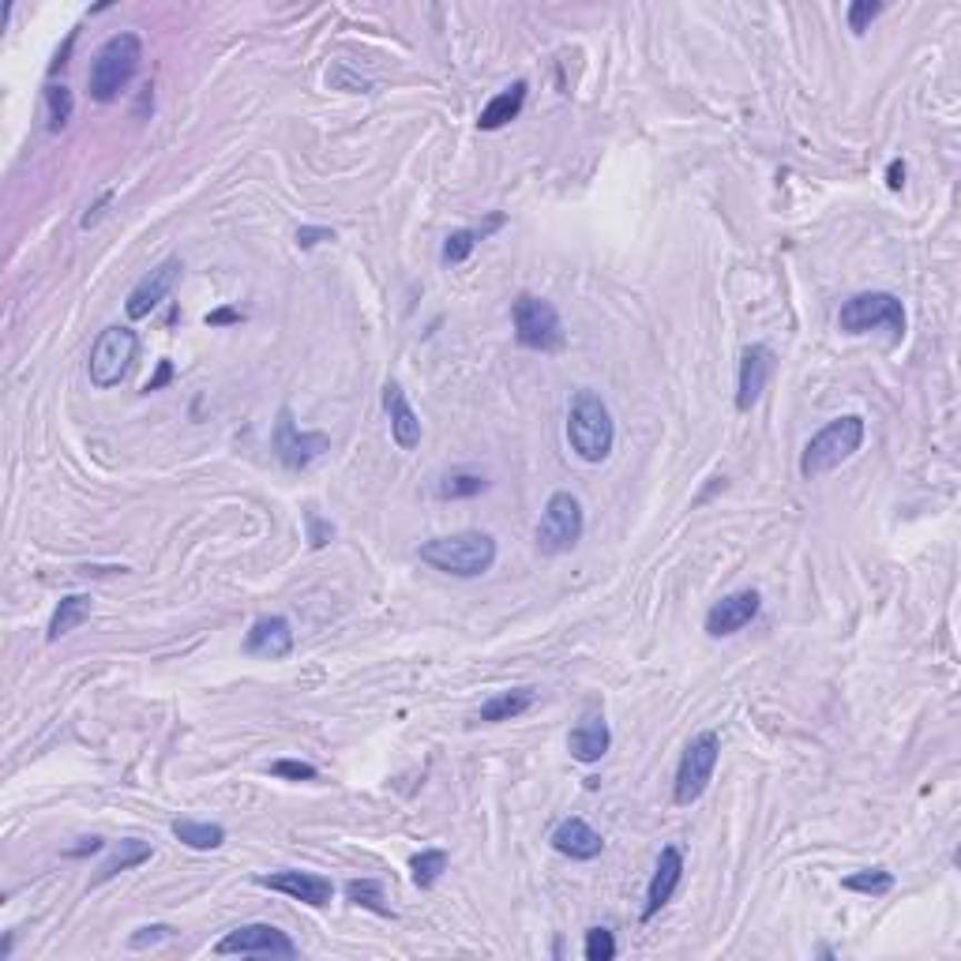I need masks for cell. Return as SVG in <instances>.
I'll use <instances>...</instances> for the list:
<instances>
[{
    "label": "cell",
    "mask_w": 961,
    "mask_h": 961,
    "mask_svg": "<svg viewBox=\"0 0 961 961\" xmlns=\"http://www.w3.org/2000/svg\"><path fill=\"white\" fill-rule=\"evenodd\" d=\"M568 443L582 462H605L617 443L609 402L593 388H579L568 406Z\"/></svg>",
    "instance_id": "cell-1"
},
{
    "label": "cell",
    "mask_w": 961,
    "mask_h": 961,
    "mask_svg": "<svg viewBox=\"0 0 961 961\" xmlns=\"http://www.w3.org/2000/svg\"><path fill=\"white\" fill-rule=\"evenodd\" d=\"M421 563L454 574V579H478V574L492 571L497 563V538L484 530H459L448 538H432L418 549Z\"/></svg>",
    "instance_id": "cell-2"
},
{
    "label": "cell",
    "mask_w": 961,
    "mask_h": 961,
    "mask_svg": "<svg viewBox=\"0 0 961 961\" xmlns=\"http://www.w3.org/2000/svg\"><path fill=\"white\" fill-rule=\"evenodd\" d=\"M143 64V38L136 31H121L109 34L102 46H98L91 72H87V91H91L94 102H113L117 94L124 91L128 83L136 79Z\"/></svg>",
    "instance_id": "cell-3"
},
{
    "label": "cell",
    "mask_w": 961,
    "mask_h": 961,
    "mask_svg": "<svg viewBox=\"0 0 961 961\" xmlns=\"http://www.w3.org/2000/svg\"><path fill=\"white\" fill-rule=\"evenodd\" d=\"M864 418L860 413H845V418H834L827 429H819L800 451V478L815 481L822 473L838 470L841 462H849L864 443Z\"/></svg>",
    "instance_id": "cell-4"
},
{
    "label": "cell",
    "mask_w": 961,
    "mask_h": 961,
    "mask_svg": "<svg viewBox=\"0 0 961 961\" xmlns=\"http://www.w3.org/2000/svg\"><path fill=\"white\" fill-rule=\"evenodd\" d=\"M511 323H514V342L522 350L533 353H560L568 346V334H563V320L557 312V304L544 301L538 293H519L511 304Z\"/></svg>",
    "instance_id": "cell-5"
},
{
    "label": "cell",
    "mask_w": 961,
    "mask_h": 961,
    "mask_svg": "<svg viewBox=\"0 0 961 961\" xmlns=\"http://www.w3.org/2000/svg\"><path fill=\"white\" fill-rule=\"evenodd\" d=\"M721 759V737L713 729H702L688 740L677 767V781H672V804L677 808H691L707 797L713 770H718Z\"/></svg>",
    "instance_id": "cell-6"
},
{
    "label": "cell",
    "mask_w": 961,
    "mask_h": 961,
    "mask_svg": "<svg viewBox=\"0 0 961 961\" xmlns=\"http://www.w3.org/2000/svg\"><path fill=\"white\" fill-rule=\"evenodd\" d=\"M838 327L845 334H864V331H875V327H887L894 334V342L905 339V304L901 297L887 293V290H868V293H857L841 304L838 312Z\"/></svg>",
    "instance_id": "cell-7"
},
{
    "label": "cell",
    "mask_w": 961,
    "mask_h": 961,
    "mask_svg": "<svg viewBox=\"0 0 961 961\" xmlns=\"http://www.w3.org/2000/svg\"><path fill=\"white\" fill-rule=\"evenodd\" d=\"M587 533V514H582L579 497L571 492H552L549 503H544V514L533 530V544H538L541 557H563L571 552L574 544L582 541Z\"/></svg>",
    "instance_id": "cell-8"
},
{
    "label": "cell",
    "mask_w": 961,
    "mask_h": 961,
    "mask_svg": "<svg viewBox=\"0 0 961 961\" xmlns=\"http://www.w3.org/2000/svg\"><path fill=\"white\" fill-rule=\"evenodd\" d=\"M136 353H140V334L132 327H106L91 346V357H87V376H91L98 391L117 388L132 372Z\"/></svg>",
    "instance_id": "cell-9"
},
{
    "label": "cell",
    "mask_w": 961,
    "mask_h": 961,
    "mask_svg": "<svg viewBox=\"0 0 961 961\" xmlns=\"http://www.w3.org/2000/svg\"><path fill=\"white\" fill-rule=\"evenodd\" d=\"M214 954L230 958V954H241V958H297L301 950L282 928L274 924H241L233 928L230 935H222L214 943Z\"/></svg>",
    "instance_id": "cell-10"
},
{
    "label": "cell",
    "mask_w": 961,
    "mask_h": 961,
    "mask_svg": "<svg viewBox=\"0 0 961 961\" xmlns=\"http://www.w3.org/2000/svg\"><path fill=\"white\" fill-rule=\"evenodd\" d=\"M323 451H331V436L327 432H301V424L293 421V410L282 406L279 424H274V454L286 470H309Z\"/></svg>",
    "instance_id": "cell-11"
},
{
    "label": "cell",
    "mask_w": 961,
    "mask_h": 961,
    "mask_svg": "<svg viewBox=\"0 0 961 961\" xmlns=\"http://www.w3.org/2000/svg\"><path fill=\"white\" fill-rule=\"evenodd\" d=\"M774 364H778V357L770 346H762V342L744 346V353H740V372H737V410L740 413H751L759 406L770 376H774Z\"/></svg>",
    "instance_id": "cell-12"
},
{
    "label": "cell",
    "mask_w": 961,
    "mask_h": 961,
    "mask_svg": "<svg viewBox=\"0 0 961 961\" xmlns=\"http://www.w3.org/2000/svg\"><path fill=\"white\" fill-rule=\"evenodd\" d=\"M762 609V598L759 590H737V593H725L721 601H713L702 628H707L710 639H729L737 631H744L751 620L759 617Z\"/></svg>",
    "instance_id": "cell-13"
},
{
    "label": "cell",
    "mask_w": 961,
    "mask_h": 961,
    "mask_svg": "<svg viewBox=\"0 0 961 961\" xmlns=\"http://www.w3.org/2000/svg\"><path fill=\"white\" fill-rule=\"evenodd\" d=\"M181 271H184V263L177 260V256H170V260L158 263L151 274H143V279L136 282V290L128 293V301H124L128 320H143V316H151L158 304L170 297L177 279H181Z\"/></svg>",
    "instance_id": "cell-14"
},
{
    "label": "cell",
    "mask_w": 961,
    "mask_h": 961,
    "mask_svg": "<svg viewBox=\"0 0 961 961\" xmlns=\"http://www.w3.org/2000/svg\"><path fill=\"white\" fill-rule=\"evenodd\" d=\"M256 883L267 890H279V894L304 901L312 909L331 905L334 898V883L327 875H316V871H271V875H256Z\"/></svg>",
    "instance_id": "cell-15"
},
{
    "label": "cell",
    "mask_w": 961,
    "mask_h": 961,
    "mask_svg": "<svg viewBox=\"0 0 961 961\" xmlns=\"http://www.w3.org/2000/svg\"><path fill=\"white\" fill-rule=\"evenodd\" d=\"M612 748V729L605 721V713L590 710L582 713V721L568 732V751L574 762H582V767H593V762H601L609 755Z\"/></svg>",
    "instance_id": "cell-16"
},
{
    "label": "cell",
    "mask_w": 961,
    "mask_h": 961,
    "mask_svg": "<svg viewBox=\"0 0 961 961\" xmlns=\"http://www.w3.org/2000/svg\"><path fill=\"white\" fill-rule=\"evenodd\" d=\"M683 879V853L680 845H665L658 857V864H653V875H650V887H647V909H642V920H653L661 913V909L669 905L672 894H677Z\"/></svg>",
    "instance_id": "cell-17"
},
{
    "label": "cell",
    "mask_w": 961,
    "mask_h": 961,
    "mask_svg": "<svg viewBox=\"0 0 961 961\" xmlns=\"http://www.w3.org/2000/svg\"><path fill=\"white\" fill-rule=\"evenodd\" d=\"M244 653L252 658H271L282 661L293 653V623L286 617H260L244 635Z\"/></svg>",
    "instance_id": "cell-18"
},
{
    "label": "cell",
    "mask_w": 961,
    "mask_h": 961,
    "mask_svg": "<svg viewBox=\"0 0 961 961\" xmlns=\"http://www.w3.org/2000/svg\"><path fill=\"white\" fill-rule=\"evenodd\" d=\"M383 410H388L391 440L399 443V451L421 448V418L413 413V406H410V399H406V391H402L399 380L383 383Z\"/></svg>",
    "instance_id": "cell-19"
},
{
    "label": "cell",
    "mask_w": 961,
    "mask_h": 961,
    "mask_svg": "<svg viewBox=\"0 0 961 961\" xmlns=\"http://www.w3.org/2000/svg\"><path fill=\"white\" fill-rule=\"evenodd\" d=\"M552 849L571 860H598L605 853V838H601L587 819L571 815L552 830Z\"/></svg>",
    "instance_id": "cell-20"
},
{
    "label": "cell",
    "mask_w": 961,
    "mask_h": 961,
    "mask_svg": "<svg viewBox=\"0 0 961 961\" xmlns=\"http://www.w3.org/2000/svg\"><path fill=\"white\" fill-rule=\"evenodd\" d=\"M527 91H530L527 79H514L511 87H503V91L478 113V128H481V132H500L503 124H511L514 117L522 113V106H527Z\"/></svg>",
    "instance_id": "cell-21"
},
{
    "label": "cell",
    "mask_w": 961,
    "mask_h": 961,
    "mask_svg": "<svg viewBox=\"0 0 961 961\" xmlns=\"http://www.w3.org/2000/svg\"><path fill=\"white\" fill-rule=\"evenodd\" d=\"M533 702H538V688H511V691H497L492 699L481 702L478 721L484 725H500V721H514L522 718Z\"/></svg>",
    "instance_id": "cell-22"
},
{
    "label": "cell",
    "mask_w": 961,
    "mask_h": 961,
    "mask_svg": "<svg viewBox=\"0 0 961 961\" xmlns=\"http://www.w3.org/2000/svg\"><path fill=\"white\" fill-rule=\"evenodd\" d=\"M503 226V214H489V222H481V226H466V230H454V233H448V241H443V252H440V260L448 263V267H454V263H466L470 260V252L478 249V244L484 241V237L489 233H497Z\"/></svg>",
    "instance_id": "cell-23"
},
{
    "label": "cell",
    "mask_w": 961,
    "mask_h": 961,
    "mask_svg": "<svg viewBox=\"0 0 961 961\" xmlns=\"http://www.w3.org/2000/svg\"><path fill=\"white\" fill-rule=\"evenodd\" d=\"M91 612H94V605L87 593H68V598L57 601L53 620H49V628H46V642H61L68 631H76L79 623L91 620Z\"/></svg>",
    "instance_id": "cell-24"
},
{
    "label": "cell",
    "mask_w": 961,
    "mask_h": 961,
    "mask_svg": "<svg viewBox=\"0 0 961 961\" xmlns=\"http://www.w3.org/2000/svg\"><path fill=\"white\" fill-rule=\"evenodd\" d=\"M151 857H154L151 841H140V838H128V841H121V849H117V853L109 857L102 868H98L94 887L109 883V879L121 875V871H128V868H140V864H147V860H151Z\"/></svg>",
    "instance_id": "cell-25"
},
{
    "label": "cell",
    "mask_w": 961,
    "mask_h": 961,
    "mask_svg": "<svg viewBox=\"0 0 961 961\" xmlns=\"http://www.w3.org/2000/svg\"><path fill=\"white\" fill-rule=\"evenodd\" d=\"M173 838L188 849H200V853H211L226 841V830L218 822H196V819H177L173 822Z\"/></svg>",
    "instance_id": "cell-26"
},
{
    "label": "cell",
    "mask_w": 961,
    "mask_h": 961,
    "mask_svg": "<svg viewBox=\"0 0 961 961\" xmlns=\"http://www.w3.org/2000/svg\"><path fill=\"white\" fill-rule=\"evenodd\" d=\"M346 901L357 909H369L376 917L394 920V909L388 905V894H383L380 879H350V883H346Z\"/></svg>",
    "instance_id": "cell-27"
},
{
    "label": "cell",
    "mask_w": 961,
    "mask_h": 961,
    "mask_svg": "<svg viewBox=\"0 0 961 961\" xmlns=\"http://www.w3.org/2000/svg\"><path fill=\"white\" fill-rule=\"evenodd\" d=\"M484 489H489L484 473H473V470H454L436 481V497L440 500H473V497H481Z\"/></svg>",
    "instance_id": "cell-28"
},
{
    "label": "cell",
    "mask_w": 961,
    "mask_h": 961,
    "mask_svg": "<svg viewBox=\"0 0 961 961\" xmlns=\"http://www.w3.org/2000/svg\"><path fill=\"white\" fill-rule=\"evenodd\" d=\"M451 857L443 853V849H421V853L410 857V875H413V887L421 890H432L436 883H440V875L448 871Z\"/></svg>",
    "instance_id": "cell-29"
},
{
    "label": "cell",
    "mask_w": 961,
    "mask_h": 961,
    "mask_svg": "<svg viewBox=\"0 0 961 961\" xmlns=\"http://www.w3.org/2000/svg\"><path fill=\"white\" fill-rule=\"evenodd\" d=\"M72 113H76L72 91H68L64 83H49L46 87V121H49L46 128H49V136L64 132L68 121H72Z\"/></svg>",
    "instance_id": "cell-30"
},
{
    "label": "cell",
    "mask_w": 961,
    "mask_h": 961,
    "mask_svg": "<svg viewBox=\"0 0 961 961\" xmlns=\"http://www.w3.org/2000/svg\"><path fill=\"white\" fill-rule=\"evenodd\" d=\"M841 887L853 890V894L879 898V894H890V890H894V875H890L887 868H864V871H853V875L841 879Z\"/></svg>",
    "instance_id": "cell-31"
},
{
    "label": "cell",
    "mask_w": 961,
    "mask_h": 961,
    "mask_svg": "<svg viewBox=\"0 0 961 961\" xmlns=\"http://www.w3.org/2000/svg\"><path fill=\"white\" fill-rule=\"evenodd\" d=\"M582 954H587V961H612L617 958V935L609 928H590Z\"/></svg>",
    "instance_id": "cell-32"
},
{
    "label": "cell",
    "mask_w": 961,
    "mask_h": 961,
    "mask_svg": "<svg viewBox=\"0 0 961 961\" xmlns=\"http://www.w3.org/2000/svg\"><path fill=\"white\" fill-rule=\"evenodd\" d=\"M887 12V4L883 0H853V4H849V31L853 34H864L871 23H875L879 16Z\"/></svg>",
    "instance_id": "cell-33"
},
{
    "label": "cell",
    "mask_w": 961,
    "mask_h": 961,
    "mask_svg": "<svg viewBox=\"0 0 961 961\" xmlns=\"http://www.w3.org/2000/svg\"><path fill=\"white\" fill-rule=\"evenodd\" d=\"M267 770H271V778H282V781H316L320 778V770H316L312 762H301V759H279Z\"/></svg>",
    "instance_id": "cell-34"
},
{
    "label": "cell",
    "mask_w": 961,
    "mask_h": 961,
    "mask_svg": "<svg viewBox=\"0 0 961 961\" xmlns=\"http://www.w3.org/2000/svg\"><path fill=\"white\" fill-rule=\"evenodd\" d=\"M170 935H173V928H170V924H151V928H140V931H136V935L128 939V947H132V950H143V947L162 943V939H170Z\"/></svg>",
    "instance_id": "cell-35"
},
{
    "label": "cell",
    "mask_w": 961,
    "mask_h": 961,
    "mask_svg": "<svg viewBox=\"0 0 961 961\" xmlns=\"http://www.w3.org/2000/svg\"><path fill=\"white\" fill-rule=\"evenodd\" d=\"M304 522H309V544H312V549H323V544L334 538V527H331V522H323L312 508L304 511Z\"/></svg>",
    "instance_id": "cell-36"
},
{
    "label": "cell",
    "mask_w": 961,
    "mask_h": 961,
    "mask_svg": "<svg viewBox=\"0 0 961 961\" xmlns=\"http://www.w3.org/2000/svg\"><path fill=\"white\" fill-rule=\"evenodd\" d=\"M327 83H331V87H350L353 94H372L369 79H357V76L346 72V68H334V72H327Z\"/></svg>",
    "instance_id": "cell-37"
},
{
    "label": "cell",
    "mask_w": 961,
    "mask_h": 961,
    "mask_svg": "<svg viewBox=\"0 0 961 961\" xmlns=\"http://www.w3.org/2000/svg\"><path fill=\"white\" fill-rule=\"evenodd\" d=\"M320 241H334V230H327V226H301L297 230V249H316Z\"/></svg>",
    "instance_id": "cell-38"
},
{
    "label": "cell",
    "mask_w": 961,
    "mask_h": 961,
    "mask_svg": "<svg viewBox=\"0 0 961 961\" xmlns=\"http://www.w3.org/2000/svg\"><path fill=\"white\" fill-rule=\"evenodd\" d=\"M102 849H106V841L98 838V834H91V838H79V845L64 849V857H68V860H79V857H94V853H102Z\"/></svg>",
    "instance_id": "cell-39"
},
{
    "label": "cell",
    "mask_w": 961,
    "mask_h": 961,
    "mask_svg": "<svg viewBox=\"0 0 961 961\" xmlns=\"http://www.w3.org/2000/svg\"><path fill=\"white\" fill-rule=\"evenodd\" d=\"M109 203H113V188H106V192L98 196V203L83 214V222H79V226H83V230H91V226H98V222H102V214H106V207H109Z\"/></svg>",
    "instance_id": "cell-40"
},
{
    "label": "cell",
    "mask_w": 961,
    "mask_h": 961,
    "mask_svg": "<svg viewBox=\"0 0 961 961\" xmlns=\"http://www.w3.org/2000/svg\"><path fill=\"white\" fill-rule=\"evenodd\" d=\"M887 188L890 192H901V188H905V162H901V158H894V162L887 166Z\"/></svg>",
    "instance_id": "cell-41"
},
{
    "label": "cell",
    "mask_w": 961,
    "mask_h": 961,
    "mask_svg": "<svg viewBox=\"0 0 961 961\" xmlns=\"http://www.w3.org/2000/svg\"><path fill=\"white\" fill-rule=\"evenodd\" d=\"M226 323H241V312H237V309H218V312H207V327H226Z\"/></svg>",
    "instance_id": "cell-42"
},
{
    "label": "cell",
    "mask_w": 961,
    "mask_h": 961,
    "mask_svg": "<svg viewBox=\"0 0 961 961\" xmlns=\"http://www.w3.org/2000/svg\"><path fill=\"white\" fill-rule=\"evenodd\" d=\"M170 380H173V364H170V361H162V364H158V376H154L151 383H147L143 391H158V388H166V383H170Z\"/></svg>",
    "instance_id": "cell-43"
}]
</instances>
